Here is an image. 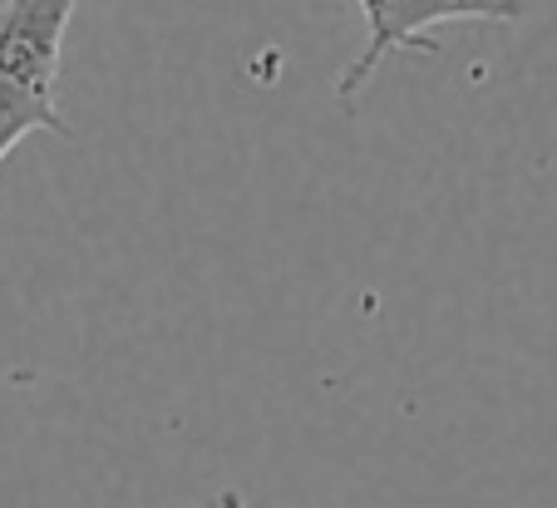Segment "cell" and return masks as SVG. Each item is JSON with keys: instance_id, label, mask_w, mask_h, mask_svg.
<instances>
[{"instance_id": "1", "label": "cell", "mask_w": 557, "mask_h": 508, "mask_svg": "<svg viewBox=\"0 0 557 508\" xmlns=\"http://www.w3.org/2000/svg\"><path fill=\"white\" fill-rule=\"evenodd\" d=\"M74 5L79 0H5L0 5V159L40 128L74 138L54 99Z\"/></svg>"}, {"instance_id": "3", "label": "cell", "mask_w": 557, "mask_h": 508, "mask_svg": "<svg viewBox=\"0 0 557 508\" xmlns=\"http://www.w3.org/2000/svg\"><path fill=\"white\" fill-rule=\"evenodd\" d=\"M202 508H247V504H243V494H237V488H218V494H212Z\"/></svg>"}, {"instance_id": "2", "label": "cell", "mask_w": 557, "mask_h": 508, "mask_svg": "<svg viewBox=\"0 0 557 508\" xmlns=\"http://www.w3.org/2000/svg\"><path fill=\"white\" fill-rule=\"evenodd\" d=\"M366 15V50L346 64V75L336 79V99L350 104L360 89L375 79V70L389 54H430L440 60V40L434 25H459V21H488V25H518L523 21V0H356Z\"/></svg>"}]
</instances>
